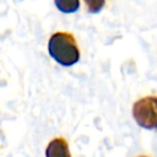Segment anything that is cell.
Returning a JSON list of instances; mask_svg holds the SVG:
<instances>
[{"instance_id":"cell-1","label":"cell","mask_w":157,"mask_h":157,"mask_svg":"<svg viewBox=\"0 0 157 157\" xmlns=\"http://www.w3.org/2000/svg\"><path fill=\"white\" fill-rule=\"evenodd\" d=\"M50 58L61 66H72L80 60V49L75 37L69 32H54L48 40Z\"/></svg>"},{"instance_id":"cell-2","label":"cell","mask_w":157,"mask_h":157,"mask_svg":"<svg viewBox=\"0 0 157 157\" xmlns=\"http://www.w3.org/2000/svg\"><path fill=\"white\" fill-rule=\"evenodd\" d=\"M132 117L139 126L147 130L157 129V96H145L135 101Z\"/></svg>"},{"instance_id":"cell-3","label":"cell","mask_w":157,"mask_h":157,"mask_svg":"<svg viewBox=\"0 0 157 157\" xmlns=\"http://www.w3.org/2000/svg\"><path fill=\"white\" fill-rule=\"evenodd\" d=\"M45 157H71L66 140L61 136L52 139L45 147Z\"/></svg>"},{"instance_id":"cell-4","label":"cell","mask_w":157,"mask_h":157,"mask_svg":"<svg viewBox=\"0 0 157 157\" xmlns=\"http://www.w3.org/2000/svg\"><path fill=\"white\" fill-rule=\"evenodd\" d=\"M54 4L63 13H74L80 7V0H54Z\"/></svg>"},{"instance_id":"cell-5","label":"cell","mask_w":157,"mask_h":157,"mask_svg":"<svg viewBox=\"0 0 157 157\" xmlns=\"http://www.w3.org/2000/svg\"><path fill=\"white\" fill-rule=\"evenodd\" d=\"M86 9L90 13H98L105 5V0H83Z\"/></svg>"},{"instance_id":"cell-6","label":"cell","mask_w":157,"mask_h":157,"mask_svg":"<svg viewBox=\"0 0 157 157\" xmlns=\"http://www.w3.org/2000/svg\"><path fill=\"white\" fill-rule=\"evenodd\" d=\"M136 157H148V156H145V155H139V156H136Z\"/></svg>"}]
</instances>
